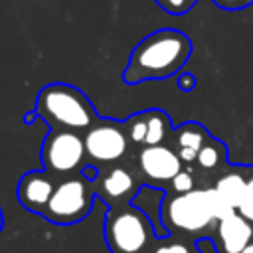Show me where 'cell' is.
<instances>
[{"label": "cell", "mask_w": 253, "mask_h": 253, "mask_svg": "<svg viewBox=\"0 0 253 253\" xmlns=\"http://www.w3.org/2000/svg\"><path fill=\"white\" fill-rule=\"evenodd\" d=\"M217 8H221V10H229V12H233V10H243V8H249L251 4H253V0H211Z\"/></svg>", "instance_id": "obj_21"}, {"label": "cell", "mask_w": 253, "mask_h": 253, "mask_svg": "<svg viewBox=\"0 0 253 253\" xmlns=\"http://www.w3.org/2000/svg\"><path fill=\"white\" fill-rule=\"evenodd\" d=\"M160 221L168 229V233L211 237L217 219L211 210L210 188H196L186 194H166L162 202Z\"/></svg>", "instance_id": "obj_3"}, {"label": "cell", "mask_w": 253, "mask_h": 253, "mask_svg": "<svg viewBox=\"0 0 253 253\" xmlns=\"http://www.w3.org/2000/svg\"><path fill=\"white\" fill-rule=\"evenodd\" d=\"M95 184L83 174H73L55 184V190L43 210V217L57 225L83 221L93 208Z\"/></svg>", "instance_id": "obj_5"}, {"label": "cell", "mask_w": 253, "mask_h": 253, "mask_svg": "<svg viewBox=\"0 0 253 253\" xmlns=\"http://www.w3.org/2000/svg\"><path fill=\"white\" fill-rule=\"evenodd\" d=\"M211 241L217 253H241L253 241V223L235 211L215 223Z\"/></svg>", "instance_id": "obj_10"}, {"label": "cell", "mask_w": 253, "mask_h": 253, "mask_svg": "<svg viewBox=\"0 0 253 253\" xmlns=\"http://www.w3.org/2000/svg\"><path fill=\"white\" fill-rule=\"evenodd\" d=\"M194 249L184 241H166L152 249V253H192Z\"/></svg>", "instance_id": "obj_20"}, {"label": "cell", "mask_w": 253, "mask_h": 253, "mask_svg": "<svg viewBox=\"0 0 253 253\" xmlns=\"http://www.w3.org/2000/svg\"><path fill=\"white\" fill-rule=\"evenodd\" d=\"M178 152L168 144H144L138 152V170L150 186L170 184V180L182 170Z\"/></svg>", "instance_id": "obj_8"}, {"label": "cell", "mask_w": 253, "mask_h": 253, "mask_svg": "<svg viewBox=\"0 0 253 253\" xmlns=\"http://www.w3.org/2000/svg\"><path fill=\"white\" fill-rule=\"evenodd\" d=\"M241 253H253V241H251V243H249V245H247V247H245Z\"/></svg>", "instance_id": "obj_23"}, {"label": "cell", "mask_w": 253, "mask_h": 253, "mask_svg": "<svg viewBox=\"0 0 253 253\" xmlns=\"http://www.w3.org/2000/svg\"><path fill=\"white\" fill-rule=\"evenodd\" d=\"M245 172H247V186H245V194H243V200L237 211L253 223V166H245Z\"/></svg>", "instance_id": "obj_17"}, {"label": "cell", "mask_w": 253, "mask_h": 253, "mask_svg": "<svg viewBox=\"0 0 253 253\" xmlns=\"http://www.w3.org/2000/svg\"><path fill=\"white\" fill-rule=\"evenodd\" d=\"M208 138H210V132L206 130L204 125H200L196 121L182 123L172 132L174 150L178 152V156L184 164H194L196 162L198 152H200V148L204 146V142Z\"/></svg>", "instance_id": "obj_12"}, {"label": "cell", "mask_w": 253, "mask_h": 253, "mask_svg": "<svg viewBox=\"0 0 253 253\" xmlns=\"http://www.w3.org/2000/svg\"><path fill=\"white\" fill-rule=\"evenodd\" d=\"M103 231L113 253H146L156 239L152 219L134 204L109 208Z\"/></svg>", "instance_id": "obj_4"}, {"label": "cell", "mask_w": 253, "mask_h": 253, "mask_svg": "<svg viewBox=\"0 0 253 253\" xmlns=\"http://www.w3.org/2000/svg\"><path fill=\"white\" fill-rule=\"evenodd\" d=\"M55 180L49 172L45 170H32L26 172L20 182H18V202L34 213H43L53 190H55Z\"/></svg>", "instance_id": "obj_11"}, {"label": "cell", "mask_w": 253, "mask_h": 253, "mask_svg": "<svg viewBox=\"0 0 253 253\" xmlns=\"http://www.w3.org/2000/svg\"><path fill=\"white\" fill-rule=\"evenodd\" d=\"M192 55V40L174 28H162L142 38L130 51L123 71L126 85L164 81L176 75Z\"/></svg>", "instance_id": "obj_1"}, {"label": "cell", "mask_w": 253, "mask_h": 253, "mask_svg": "<svg viewBox=\"0 0 253 253\" xmlns=\"http://www.w3.org/2000/svg\"><path fill=\"white\" fill-rule=\"evenodd\" d=\"M34 113L51 128H67L77 132L87 130L99 121L85 93L67 83L45 85L38 93Z\"/></svg>", "instance_id": "obj_2"}, {"label": "cell", "mask_w": 253, "mask_h": 253, "mask_svg": "<svg viewBox=\"0 0 253 253\" xmlns=\"http://www.w3.org/2000/svg\"><path fill=\"white\" fill-rule=\"evenodd\" d=\"M196 164L204 172H215V170L223 168L227 164V148H225V144L219 138L210 134V138L204 142V146L198 152Z\"/></svg>", "instance_id": "obj_14"}, {"label": "cell", "mask_w": 253, "mask_h": 253, "mask_svg": "<svg viewBox=\"0 0 253 253\" xmlns=\"http://www.w3.org/2000/svg\"><path fill=\"white\" fill-rule=\"evenodd\" d=\"M125 128H126L130 142L144 144V140H146V111L128 117V121H125Z\"/></svg>", "instance_id": "obj_16"}, {"label": "cell", "mask_w": 253, "mask_h": 253, "mask_svg": "<svg viewBox=\"0 0 253 253\" xmlns=\"http://www.w3.org/2000/svg\"><path fill=\"white\" fill-rule=\"evenodd\" d=\"M138 192V184L132 176L130 170L115 166L107 172H103L97 182H95V194L109 206H123V204H130L132 198Z\"/></svg>", "instance_id": "obj_9"}, {"label": "cell", "mask_w": 253, "mask_h": 253, "mask_svg": "<svg viewBox=\"0 0 253 253\" xmlns=\"http://www.w3.org/2000/svg\"><path fill=\"white\" fill-rule=\"evenodd\" d=\"M245 186H247V172H245V166H239V164H229L227 170L221 172L213 184L215 192L235 210L243 200Z\"/></svg>", "instance_id": "obj_13"}, {"label": "cell", "mask_w": 253, "mask_h": 253, "mask_svg": "<svg viewBox=\"0 0 253 253\" xmlns=\"http://www.w3.org/2000/svg\"><path fill=\"white\" fill-rule=\"evenodd\" d=\"M196 190V180H194V174L190 170H180L172 180H170V192L172 194H186V192H192Z\"/></svg>", "instance_id": "obj_18"}, {"label": "cell", "mask_w": 253, "mask_h": 253, "mask_svg": "<svg viewBox=\"0 0 253 253\" xmlns=\"http://www.w3.org/2000/svg\"><path fill=\"white\" fill-rule=\"evenodd\" d=\"M164 12L174 14V16H182L186 12H190L198 0H154Z\"/></svg>", "instance_id": "obj_19"}, {"label": "cell", "mask_w": 253, "mask_h": 253, "mask_svg": "<svg viewBox=\"0 0 253 253\" xmlns=\"http://www.w3.org/2000/svg\"><path fill=\"white\" fill-rule=\"evenodd\" d=\"M176 85H178L180 91L190 93V91L196 87V75H194V73H180L178 79H176Z\"/></svg>", "instance_id": "obj_22"}, {"label": "cell", "mask_w": 253, "mask_h": 253, "mask_svg": "<svg viewBox=\"0 0 253 253\" xmlns=\"http://www.w3.org/2000/svg\"><path fill=\"white\" fill-rule=\"evenodd\" d=\"M83 140L87 158L95 166H107L121 160L126 154L128 146L125 123L119 121H97L87 128Z\"/></svg>", "instance_id": "obj_7"}, {"label": "cell", "mask_w": 253, "mask_h": 253, "mask_svg": "<svg viewBox=\"0 0 253 253\" xmlns=\"http://www.w3.org/2000/svg\"><path fill=\"white\" fill-rule=\"evenodd\" d=\"M42 164L43 170L55 176H73L87 164L85 140L77 130L51 128L42 144Z\"/></svg>", "instance_id": "obj_6"}, {"label": "cell", "mask_w": 253, "mask_h": 253, "mask_svg": "<svg viewBox=\"0 0 253 253\" xmlns=\"http://www.w3.org/2000/svg\"><path fill=\"white\" fill-rule=\"evenodd\" d=\"M192 253H200V251H196V249H194V251H192Z\"/></svg>", "instance_id": "obj_25"}, {"label": "cell", "mask_w": 253, "mask_h": 253, "mask_svg": "<svg viewBox=\"0 0 253 253\" xmlns=\"http://www.w3.org/2000/svg\"><path fill=\"white\" fill-rule=\"evenodd\" d=\"M2 225H4V215H2V210H0V231H2Z\"/></svg>", "instance_id": "obj_24"}, {"label": "cell", "mask_w": 253, "mask_h": 253, "mask_svg": "<svg viewBox=\"0 0 253 253\" xmlns=\"http://www.w3.org/2000/svg\"><path fill=\"white\" fill-rule=\"evenodd\" d=\"M174 126L170 117L160 109L146 111V140L144 144H164L168 136H172Z\"/></svg>", "instance_id": "obj_15"}]
</instances>
